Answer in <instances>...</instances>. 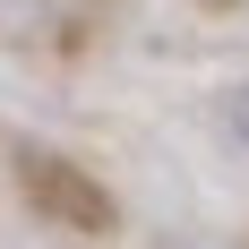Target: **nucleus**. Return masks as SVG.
<instances>
[{"instance_id": "obj_1", "label": "nucleus", "mask_w": 249, "mask_h": 249, "mask_svg": "<svg viewBox=\"0 0 249 249\" xmlns=\"http://www.w3.org/2000/svg\"><path fill=\"white\" fill-rule=\"evenodd\" d=\"M18 189H26V206H43L60 232H112V198H103L77 163H60V155H26Z\"/></svg>"}, {"instance_id": "obj_2", "label": "nucleus", "mask_w": 249, "mask_h": 249, "mask_svg": "<svg viewBox=\"0 0 249 249\" xmlns=\"http://www.w3.org/2000/svg\"><path fill=\"white\" fill-rule=\"evenodd\" d=\"M232 121H241V129H249V86H241V95H232Z\"/></svg>"}]
</instances>
